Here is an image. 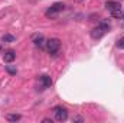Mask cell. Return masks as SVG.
I'll use <instances>...</instances> for the list:
<instances>
[{"mask_svg":"<svg viewBox=\"0 0 124 123\" xmlns=\"http://www.w3.org/2000/svg\"><path fill=\"white\" fill-rule=\"evenodd\" d=\"M42 122H43V123H52V119H49V117H45Z\"/></svg>","mask_w":124,"mask_h":123,"instance_id":"obj_15","label":"cell"},{"mask_svg":"<svg viewBox=\"0 0 124 123\" xmlns=\"http://www.w3.org/2000/svg\"><path fill=\"white\" fill-rule=\"evenodd\" d=\"M46 49L51 55H56L61 49V41L58 38H51L46 41Z\"/></svg>","mask_w":124,"mask_h":123,"instance_id":"obj_2","label":"cell"},{"mask_svg":"<svg viewBox=\"0 0 124 123\" xmlns=\"http://www.w3.org/2000/svg\"><path fill=\"white\" fill-rule=\"evenodd\" d=\"M63 9H65V4H63V3H54V4L46 10V13H45V15H46L48 18H52V16L58 15L59 12H62Z\"/></svg>","mask_w":124,"mask_h":123,"instance_id":"obj_4","label":"cell"},{"mask_svg":"<svg viewBox=\"0 0 124 123\" xmlns=\"http://www.w3.org/2000/svg\"><path fill=\"white\" fill-rule=\"evenodd\" d=\"M117 48L118 49H124V38H120L117 41Z\"/></svg>","mask_w":124,"mask_h":123,"instance_id":"obj_12","label":"cell"},{"mask_svg":"<svg viewBox=\"0 0 124 123\" xmlns=\"http://www.w3.org/2000/svg\"><path fill=\"white\" fill-rule=\"evenodd\" d=\"M40 83H42V86H43L45 88H49V87L52 86V78H51L48 74H43V75L40 77Z\"/></svg>","mask_w":124,"mask_h":123,"instance_id":"obj_8","label":"cell"},{"mask_svg":"<svg viewBox=\"0 0 124 123\" xmlns=\"http://www.w3.org/2000/svg\"><path fill=\"white\" fill-rule=\"evenodd\" d=\"M54 116L58 122H65L68 119V109L62 107V106H56L54 107Z\"/></svg>","mask_w":124,"mask_h":123,"instance_id":"obj_3","label":"cell"},{"mask_svg":"<svg viewBox=\"0 0 124 123\" xmlns=\"http://www.w3.org/2000/svg\"><path fill=\"white\" fill-rule=\"evenodd\" d=\"M72 122H78V123H82V122H85V119H84L82 116H74V117H72Z\"/></svg>","mask_w":124,"mask_h":123,"instance_id":"obj_13","label":"cell"},{"mask_svg":"<svg viewBox=\"0 0 124 123\" xmlns=\"http://www.w3.org/2000/svg\"><path fill=\"white\" fill-rule=\"evenodd\" d=\"M108 31H110V25H108L107 22L101 20L93 31H91V38H93V39H100V38H102Z\"/></svg>","mask_w":124,"mask_h":123,"instance_id":"obj_1","label":"cell"},{"mask_svg":"<svg viewBox=\"0 0 124 123\" xmlns=\"http://www.w3.org/2000/svg\"><path fill=\"white\" fill-rule=\"evenodd\" d=\"M1 41H3L4 44H13V42H16V38H15L13 35H10V33H4V35L1 36Z\"/></svg>","mask_w":124,"mask_h":123,"instance_id":"obj_10","label":"cell"},{"mask_svg":"<svg viewBox=\"0 0 124 123\" xmlns=\"http://www.w3.org/2000/svg\"><path fill=\"white\" fill-rule=\"evenodd\" d=\"M6 71H7L9 74H12V75H15V74L17 72V70H16L15 67H10V65H6Z\"/></svg>","mask_w":124,"mask_h":123,"instance_id":"obj_11","label":"cell"},{"mask_svg":"<svg viewBox=\"0 0 124 123\" xmlns=\"http://www.w3.org/2000/svg\"><path fill=\"white\" fill-rule=\"evenodd\" d=\"M33 45L36 46V48H40V49H43L45 46H46V41H45V38H43V35H35L33 36Z\"/></svg>","mask_w":124,"mask_h":123,"instance_id":"obj_5","label":"cell"},{"mask_svg":"<svg viewBox=\"0 0 124 123\" xmlns=\"http://www.w3.org/2000/svg\"><path fill=\"white\" fill-rule=\"evenodd\" d=\"M20 119H22V114H19V113H7L6 114L7 122H19Z\"/></svg>","mask_w":124,"mask_h":123,"instance_id":"obj_9","label":"cell"},{"mask_svg":"<svg viewBox=\"0 0 124 123\" xmlns=\"http://www.w3.org/2000/svg\"><path fill=\"white\" fill-rule=\"evenodd\" d=\"M0 52H4V42H0Z\"/></svg>","mask_w":124,"mask_h":123,"instance_id":"obj_14","label":"cell"},{"mask_svg":"<svg viewBox=\"0 0 124 123\" xmlns=\"http://www.w3.org/2000/svg\"><path fill=\"white\" fill-rule=\"evenodd\" d=\"M105 7H107L110 12H113V10H118V9H121V4H120L118 1H114V0H108V1L105 3Z\"/></svg>","mask_w":124,"mask_h":123,"instance_id":"obj_7","label":"cell"},{"mask_svg":"<svg viewBox=\"0 0 124 123\" xmlns=\"http://www.w3.org/2000/svg\"><path fill=\"white\" fill-rule=\"evenodd\" d=\"M3 60H4V62H13L15 60H16V52L13 51V49H7V51H4L3 52Z\"/></svg>","mask_w":124,"mask_h":123,"instance_id":"obj_6","label":"cell"}]
</instances>
